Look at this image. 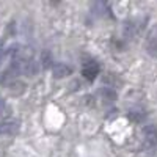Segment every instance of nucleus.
<instances>
[{
    "label": "nucleus",
    "mask_w": 157,
    "mask_h": 157,
    "mask_svg": "<svg viewBox=\"0 0 157 157\" xmlns=\"http://www.w3.org/2000/svg\"><path fill=\"white\" fill-rule=\"evenodd\" d=\"M3 57H5V46H3V41H0V64H2Z\"/></svg>",
    "instance_id": "obj_8"
},
{
    "label": "nucleus",
    "mask_w": 157,
    "mask_h": 157,
    "mask_svg": "<svg viewBox=\"0 0 157 157\" xmlns=\"http://www.w3.org/2000/svg\"><path fill=\"white\" fill-rule=\"evenodd\" d=\"M98 74H99V64L94 60H88V61L83 63V66H82V75L86 78L88 82H94Z\"/></svg>",
    "instance_id": "obj_4"
},
{
    "label": "nucleus",
    "mask_w": 157,
    "mask_h": 157,
    "mask_svg": "<svg viewBox=\"0 0 157 157\" xmlns=\"http://www.w3.org/2000/svg\"><path fill=\"white\" fill-rule=\"evenodd\" d=\"M141 141H143V148L151 149L157 146V126L148 124L143 127L141 130Z\"/></svg>",
    "instance_id": "obj_1"
},
{
    "label": "nucleus",
    "mask_w": 157,
    "mask_h": 157,
    "mask_svg": "<svg viewBox=\"0 0 157 157\" xmlns=\"http://www.w3.org/2000/svg\"><path fill=\"white\" fill-rule=\"evenodd\" d=\"M19 121L17 120H13V118H10V120H3L2 123H0V137H13L16 135L19 132Z\"/></svg>",
    "instance_id": "obj_3"
},
{
    "label": "nucleus",
    "mask_w": 157,
    "mask_h": 157,
    "mask_svg": "<svg viewBox=\"0 0 157 157\" xmlns=\"http://www.w3.org/2000/svg\"><path fill=\"white\" fill-rule=\"evenodd\" d=\"M5 110H6V102H5V99H2V98H0V118L3 116Z\"/></svg>",
    "instance_id": "obj_7"
},
{
    "label": "nucleus",
    "mask_w": 157,
    "mask_h": 157,
    "mask_svg": "<svg viewBox=\"0 0 157 157\" xmlns=\"http://www.w3.org/2000/svg\"><path fill=\"white\" fill-rule=\"evenodd\" d=\"M52 71H54V75H55L57 78H63V77H66V75L71 74V68L66 66L64 63H57V64H54Z\"/></svg>",
    "instance_id": "obj_5"
},
{
    "label": "nucleus",
    "mask_w": 157,
    "mask_h": 157,
    "mask_svg": "<svg viewBox=\"0 0 157 157\" xmlns=\"http://www.w3.org/2000/svg\"><path fill=\"white\" fill-rule=\"evenodd\" d=\"M145 49L148 52V55H151L152 58H157V24L152 25L146 35Z\"/></svg>",
    "instance_id": "obj_2"
},
{
    "label": "nucleus",
    "mask_w": 157,
    "mask_h": 157,
    "mask_svg": "<svg viewBox=\"0 0 157 157\" xmlns=\"http://www.w3.org/2000/svg\"><path fill=\"white\" fill-rule=\"evenodd\" d=\"M98 94L102 96L104 101H109V102H113V101L116 99V93H115L112 88H101V90L98 91Z\"/></svg>",
    "instance_id": "obj_6"
}]
</instances>
